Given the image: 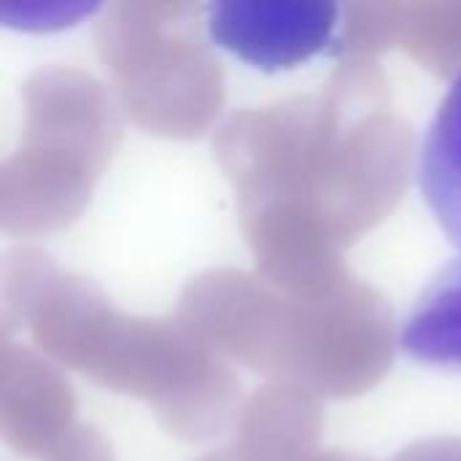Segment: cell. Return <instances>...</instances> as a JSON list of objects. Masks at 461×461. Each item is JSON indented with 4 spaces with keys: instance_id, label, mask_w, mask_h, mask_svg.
<instances>
[{
    "instance_id": "1",
    "label": "cell",
    "mask_w": 461,
    "mask_h": 461,
    "mask_svg": "<svg viewBox=\"0 0 461 461\" xmlns=\"http://www.w3.org/2000/svg\"><path fill=\"white\" fill-rule=\"evenodd\" d=\"M340 5L324 0H216L211 41L259 70H289L335 43Z\"/></svg>"
},
{
    "instance_id": "2",
    "label": "cell",
    "mask_w": 461,
    "mask_h": 461,
    "mask_svg": "<svg viewBox=\"0 0 461 461\" xmlns=\"http://www.w3.org/2000/svg\"><path fill=\"white\" fill-rule=\"evenodd\" d=\"M400 348L413 362L461 370V259L443 265L411 303Z\"/></svg>"
},
{
    "instance_id": "3",
    "label": "cell",
    "mask_w": 461,
    "mask_h": 461,
    "mask_svg": "<svg viewBox=\"0 0 461 461\" xmlns=\"http://www.w3.org/2000/svg\"><path fill=\"white\" fill-rule=\"evenodd\" d=\"M419 186L440 230L461 251V73L451 81L427 127L419 157Z\"/></svg>"
}]
</instances>
